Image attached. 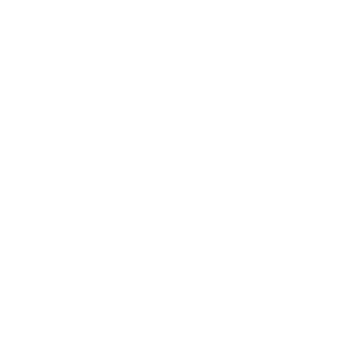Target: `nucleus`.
Wrapping results in <instances>:
<instances>
[]
</instances>
